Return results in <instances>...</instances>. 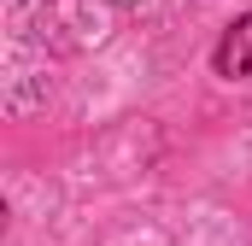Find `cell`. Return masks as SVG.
<instances>
[{
  "label": "cell",
  "mask_w": 252,
  "mask_h": 246,
  "mask_svg": "<svg viewBox=\"0 0 252 246\" xmlns=\"http://www.w3.org/2000/svg\"><path fill=\"white\" fill-rule=\"evenodd\" d=\"M211 64H217V76H252V12L247 18H235L229 30H223V41H217V53H211Z\"/></svg>",
  "instance_id": "obj_1"
}]
</instances>
